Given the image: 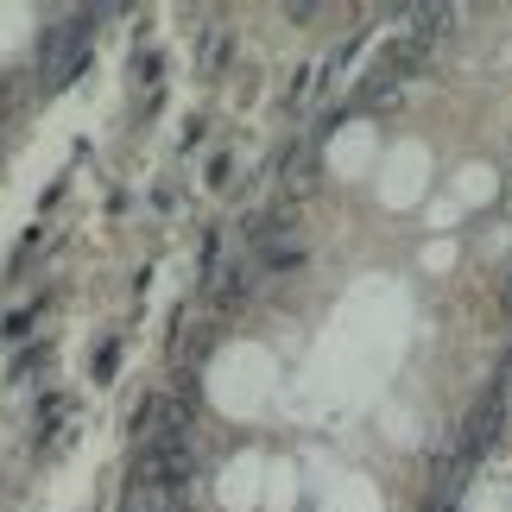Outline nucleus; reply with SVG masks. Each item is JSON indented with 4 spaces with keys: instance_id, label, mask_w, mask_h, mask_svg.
I'll return each mask as SVG.
<instances>
[{
    "instance_id": "nucleus-2",
    "label": "nucleus",
    "mask_w": 512,
    "mask_h": 512,
    "mask_svg": "<svg viewBox=\"0 0 512 512\" xmlns=\"http://www.w3.org/2000/svg\"><path fill=\"white\" fill-rule=\"evenodd\" d=\"M89 32H95V13H76V19H57L45 32V57H38V76H45V89H64L76 70H83L89 57Z\"/></svg>"
},
{
    "instance_id": "nucleus-1",
    "label": "nucleus",
    "mask_w": 512,
    "mask_h": 512,
    "mask_svg": "<svg viewBox=\"0 0 512 512\" xmlns=\"http://www.w3.org/2000/svg\"><path fill=\"white\" fill-rule=\"evenodd\" d=\"M443 19V13H437ZM437 19H430L424 32H411V38H392V45L373 57V70H367V83H361V95H354V108H373V102H386L392 89H405V76L424 64V45L437 38Z\"/></svg>"
},
{
    "instance_id": "nucleus-3",
    "label": "nucleus",
    "mask_w": 512,
    "mask_h": 512,
    "mask_svg": "<svg viewBox=\"0 0 512 512\" xmlns=\"http://www.w3.org/2000/svg\"><path fill=\"white\" fill-rule=\"evenodd\" d=\"M114 361H121V342H102V354H95V380H108Z\"/></svg>"
}]
</instances>
